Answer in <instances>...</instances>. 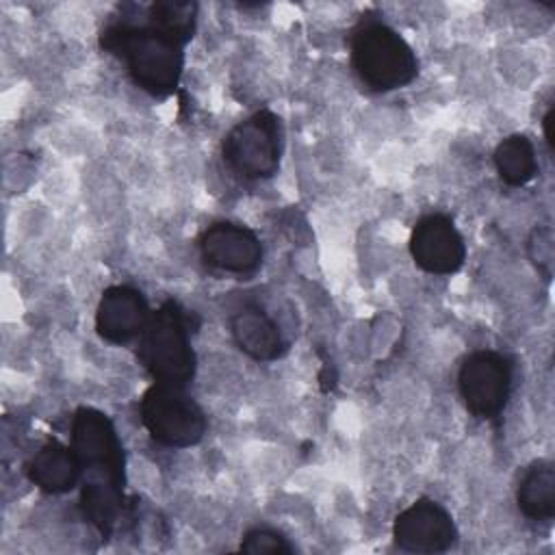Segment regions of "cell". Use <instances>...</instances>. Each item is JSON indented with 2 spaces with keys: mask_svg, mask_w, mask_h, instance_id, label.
I'll return each mask as SVG.
<instances>
[{
  "mask_svg": "<svg viewBox=\"0 0 555 555\" xmlns=\"http://www.w3.org/2000/svg\"><path fill=\"white\" fill-rule=\"evenodd\" d=\"M72 449L82 466L80 509L102 535H111L124 507V449L113 421L95 408L72 416Z\"/></svg>",
  "mask_w": 555,
  "mask_h": 555,
  "instance_id": "6da1fadb",
  "label": "cell"
},
{
  "mask_svg": "<svg viewBox=\"0 0 555 555\" xmlns=\"http://www.w3.org/2000/svg\"><path fill=\"white\" fill-rule=\"evenodd\" d=\"M184 46L147 17H115L100 33V48L117 56L132 82L152 98L171 95L182 78Z\"/></svg>",
  "mask_w": 555,
  "mask_h": 555,
  "instance_id": "7a4b0ae2",
  "label": "cell"
},
{
  "mask_svg": "<svg viewBox=\"0 0 555 555\" xmlns=\"http://www.w3.org/2000/svg\"><path fill=\"white\" fill-rule=\"evenodd\" d=\"M349 56L360 82L377 93L401 89L418 76V59L410 43L379 20H362L351 30Z\"/></svg>",
  "mask_w": 555,
  "mask_h": 555,
  "instance_id": "3957f363",
  "label": "cell"
},
{
  "mask_svg": "<svg viewBox=\"0 0 555 555\" xmlns=\"http://www.w3.org/2000/svg\"><path fill=\"white\" fill-rule=\"evenodd\" d=\"M139 360L154 382L182 386L195 375V353L189 340L182 308L167 299L150 314L147 325L141 334Z\"/></svg>",
  "mask_w": 555,
  "mask_h": 555,
  "instance_id": "277c9868",
  "label": "cell"
},
{
  "mask_svg": "<svg viewBox=\"0 0 555 555\" xmlns=\"http://www.w3.org/2000/svg\"><path fill=\"white\" fill-rule=\"evenodd\" d=\"M221 158L241 180L256 182L275 176L282 158L280 117L269 108H260L232 126L223 137Z\"/></svg>",
  "mask_w": 555,
  "mask_h": 555,
  "instance_id": "5b68a950",
  "label": "cell"
},
{
  "mask_svg": "<svg viewBox=\"0 0 555 555\" xmlns=\"http://www.w3.org/2000/svg\"><path fill=\"white\" fill-rule=\"evenodd\" d=\"M139 416L152 440L169 449L193 447L206 434V416L182 386L154 382L141 395Z\"/></svg>",
  "mask_w": 555,
  "mask_h": 555,
  "instance_id": "8992f818",
  "label": "cell"
},
{
  "mask_svg": "<svg viewBox=\"0 0 555 555\" xmlns=\"http://www.w3.org/2000/svg\"><path fill=\"white\" fill-rule=\"evenodd\" d=\"M457 388L466 410L483 421L496 418L512 390V364L492 349L470 351L457 371Z\"/></svg>",
  "mask_w": 555,
  "mask_h": 555,
  "instance_id": "52a82bcc",
  "label": "cell"
},
{
  "mask_svg": "<svg viewBox=\"0 0 555 555\" xmlns=\"http://www.w3.org/2000/svg\"><path fill=\"white\" fill-rule=\"evenodd\" d=\"M392 540L405 553L438 555L457 544V527L438 501L421 496L395 518Z\"/></svg>",
  "mask_w": 555,
  "mask_h": 555,
  "instance_id": "ba28073f",
  "label": "cell"
},
{
  "mask_svg": "<svg viewBox=\"0 0 555 555\" xmlns=\"http://www.w3.org/2000/svg\"><path fill=\"white\" fill-rule=\"evenodd\" d=\"M410 254L418 269L431 275H451L466 260V245L451 217L429 212L421 217L410 234Z\"/></svg>",
  "mask_w": 555,
  "mask_h": 555,
  "instance_id": "9c48e42d",
  "label": "cell"
},
{
  "mask_svg": "<svg viewBox=\"0 0 555 555\" xmlns=\"http://www.w3.org/2000/svg\"><path fill=\"white\" fill-rule=\"evenodd\" d=\"M202 260L221 273L249 275L262 262V243L254 230L234 221L210 223L197 241Z\"/></svg>",
  "mask_w": 555,
  "mask_h": 555,
  "instance_id": "30bf717a",
  "label": "cell"
},
{
  "mask_svg": "<svg viewBox=\"0 0 555 555\" xmlns=\"http://www.w3.org/2000/svg\"><path fill=\"white\" fill-rule=\"evenodd\" d=\"M150 314L141 291L126 284L108 286L95 308V332L111 345H126L143 334Z\"/></svg>",
  "mask_w": 555,
  "mask_h": 555,
  "instance_id": "8fae6325",
  "label": "cell"
},
{
  "mask_svg": "<svg viewBox=\"0 0 555 555\" xmlns=\"http://www.w3.org/2000/svg\"><path fill=\"white\" fill-rule=\"evenodd\" d=\"M230 334L236 347L256 362L278 360L286 351L278 323L258 304H245L230 314Z\"/></svg>",
  "mask_w": 555,
  "mask_h": 555,
  "instance_id": "7c38bea8",
  "label": "cell"
},
{
  "mask_svg": "<svg viewBox=\"0 0 555 555\" xmlns=\"http://www.w3.org/2000/svg\"><path fill=\"white\" fill-rule=\"evenodd\" d=\"M26 477L41 492L65 494L80 483L82 466L72 444L48 440L26 462Z\"/></svg>",
  "mask_w": 555,
  "mask_h": 555,
  "instance_id": "4fadbf2b",
  "label": "cell"
},
{
  "mask_svg": "<svg viewBox=\"0 0 555 555\" xmlns=\"http://www.w3.org/2000/svg\"><path fill=\"white\" fill-rule=\"evenodd\" d=\"M520 514L533 522H548L555 516V466L548 460L531 462L516 488Z\"/></svg>",
  "mask_w": 555,
  "mask_h": 555,
  "instance_id": "5bb4252c",
  "label": "cell"
},
{
  "mask_svg": "<svg viewBox=\"0 0 555 555\" xmlns=\"http://www.w3.org/2000/svg\"><path fill=\"white\" fill-rule=\"evenodd\" d=\"M494 167L507 186H525L538 173V156L527 134H509L494 150Z\"/></svg>",
  "mask_w": 555,
  "mask_h": 555,
  "instance_id": "9a60e30c",
  "label": "cell"
},
{
  "mask_svg": "<svg viewBox=\"0 0 555 555\" xmlns=\"http://www.w3.org/2000/svg\"><path fill=\"white\" fill-rule=\"evenodd\" d=\"M145 17L182 43H189L195 33L197 4L184 0H158L145 9Z\"/></svg>",
  "mask_w": 555,
  "mask_h": 555,
  "instance_id": "2e32d148",
  "label": "cell"
},
{
  "mask_svg": "<svg viewBox=\"0 0 555 555\" xmlns=\"http://www.w3.org/2000/svg\"><path fill=\"white\" fill-rule=\"evenodd\" d=\"M243 553L249 555H293L295 546L284 538V533L271 527H254L243 533L241 546Z\"/></svg>",
  "mask_w": 555,
  "mask_h": 555,
  "instance_id": "e0dca14e",
  "label": "cell"
},
{
  "mask_svg": "<svg viewBox=\"0 0 555 555\" xmlns=\"http://www.w3.org/2000/svg\"><path fill=\"white\" fill-rule=\"evenodd\" d=\"M529 256L533 264L548 275L551 262H553V243H551V230L548 228H535L529 236Z\"/></svg>",
  "mask_w": 555,
  "mask_h": 555,
  "instance_id": "ac0fdd59",
  "label": "cell"
},
{
  "mask_svg": "<svg viewBox=\"0 0 555 555\" xmlns=\"http://www.w3.org/2000/svg\"><path fill=\"white\" fill-rule=\"evenodd\" d=\"M553 115H555V111H553V106H548V111L544 113V117H542V128H544V139H546V145H548V150L553 152V132H551V126H553Z\"/></svg>",
  "mask_w": 555,
  "mask_h": 555,
  "instance_id": "d6986e66",
  "label": "cell"
}]
</instances>
